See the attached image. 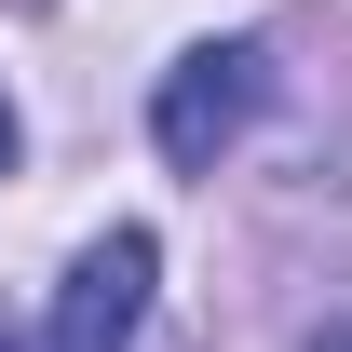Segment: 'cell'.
<instances>
[{"label": "cell", "mask_w": 352, "mask_h": 352, "mask_svg": "<svg viewBox=\"0 0 352 352\" xmlns=\"http://www.w3.org/2000/svg\"><path fill=\"white\" fill-rule=\"evenodd\" d=\"M258 95H271V54H258V41H190V54L163 68V95H149V135H163V163H190V176H204L230 135L258 122Z\"/></svg>", "instance_id": "6da1fadb"}, {"label": "cell", "mask_w": 352, "mask_h": 352, "mask_svg": "<svg viewBox=\"0 0 352 352\" xmlns=\"http://www.w3.org/2000/svg\"><path fill=\"white\" fill-rule=\"evenodd\" d=\"M149 271H163V244L149 230H95L82 258H68V285H54V352H135V325H149Z\"/></svg>", "instance_id": "7a4b0ae2"}, {"label": "cell", "mask_w": 352, "mask_h": 352, "mask_svg": "<svg viewBox=\"0 0 352 352\" xmlns=\"http://www.w3.org/2000/svg\"><path fill=\"white\" fill-rule=\"evenodd\" d=\"M14 149H28V135H14V95H0V176H14Z\"/></svg>", "instance_id": "3957f363"}, {"label": "cell", "mask_w": 352, "mask_h": 352, "mask_svg": "<svg viewBox=\"0 0 352 352\" xmlns=\"http://www.w3.org/2000/svg\"><path fill=\"white\" fill-rule=\"evenodd\" d=\"M311 352H352V325H325V339H311Z\"/></svg>", "instance_id": "277c9868"}]
</instances>
